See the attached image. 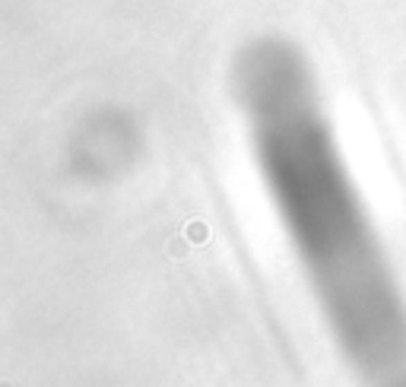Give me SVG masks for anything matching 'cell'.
Listing matches in <instances>:
<instances>
[{"mask_svg":"<svg viewBox=\"0 0 406 387\" xmlns=\"http://www.w3.org/2000/svg\"><path fill=\"white\" fill-rule=\"evenodd\" d=\"M261 181L339 356L371 384H406V295L292 42L261 35L229 70Z\"/></svg>","mask_w":406,"mask_h":387,"instance_id":"1","label":"cell"}]
</instances>
